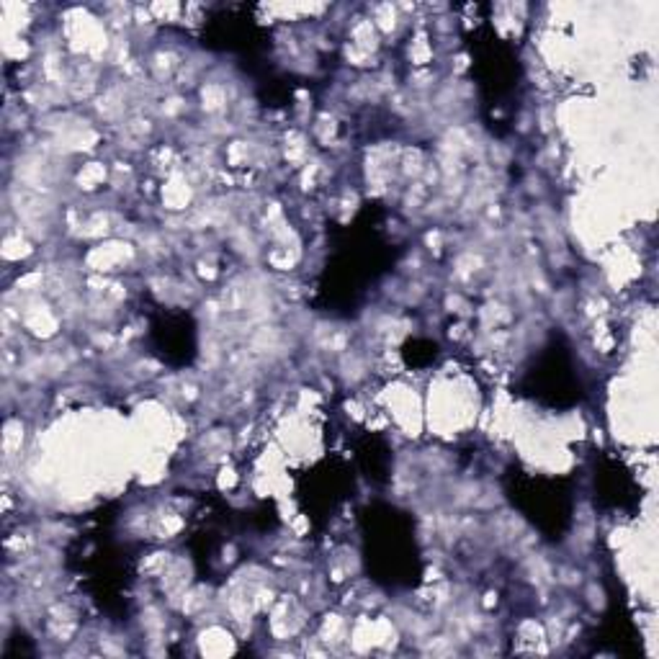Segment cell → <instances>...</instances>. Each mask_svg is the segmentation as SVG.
<instances>
[{"instance_id": "obj_1", "label": "cell", "mask_w": 659, "mask_h": 659, "mask_svg": "<svg viewBox=\"0 0 659 659\" xmlns=\"http://www.w3.org/2000/svg\"><path fill=\"white\" fill-rule=\"evenodd\" d=\"M103 180H106V168L101 163L82 165V170L77 172V183H80V188H85V191H96Z\"/></svg>"}]
</instances>
